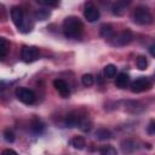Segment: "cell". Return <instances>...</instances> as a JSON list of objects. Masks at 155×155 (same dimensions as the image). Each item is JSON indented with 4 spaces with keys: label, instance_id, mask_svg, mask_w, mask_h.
I'll list each match as a JSON object with an SVG mask.
<instances>
[{
    "label": "cell",
    "instance_id": "9",
    "mask_svg": "<svg viewBox=\"0 0 155 155\" xmlns=\"http://www.w3.org/2000/svg\"><path fill=\"white\" fill-rule=\"evenodd\" d=\"M53 86H54V88L58 91V93H59L62 97L67 98V97L70 96L69 85H68L63 79H56V80L53 81Z\"/></svg>",
    "mask_w": 155,
    "mask_h": 155
},
{
    "label": "cell",
    "instance_id": "29",
    "mask_svg": "<svg viewBox=\"0 0 155 155\" xmlns=\"http://www.w3.org/2000/svg\"><path fill=\"white\" fill-rule=\"evenodd\" d=\"M149 52H150V54H151L153 57H155V44L150 46V48H149Z\"/></svg>",
    "mask_w": 155,
    "mask_h": 155
},
{
    "label": "cell",
    "instance_id": "1",
    "mask_svg": "<svg viewBox=\"0 0 155 155\" xmlns=\"http://www.w3.org/2000/svg\"><path fill=\"white\" fill-rule=\"evenodd\" d=\"M82 31H84V24L78 17L69 16L64 19L63 33L68 39H78L81 36Z\"/></svg>",
    "mask_w": 155,
    "mask_h": 155
},
{
    "label": "cell",
    "instance_id": "15",
    "mask_svg": "<svg viewBox=\"0 0 155 155\" xmlns=\"http://www.w3.org/2000/svg\"><path fill=\"white\" fill-rule=\"evenodd\" d=\"M30 128H31V132H33V133H35V134H41V133L44 132V130H45V125H44L39 119L34 117L33 121H31Z\"/></svg>",
    "mask_w": 155,
    "mask_h": 155
},
{
    "label": "cell",
    "instance_id": "21",
    "mask_svg": "<svg viewBox=\"0 0 155 155\" xmlns=\"http://www.w3.org/2000/svg\"><path fill=\"white\" fill-rule=\"evenodd\" d=\"M8 42L6 41L5 38H0V57L1 58H5L6 54H7V51H8Z\"/></svg>",
    "mask_w": 155,
    "mask_h": 155
},
{
    "label": "cell",
    "instance_id": "20",
    "mask_svg": "<svg viewBox=\"0 0 155 155\" xmlns=\"http://www.w3.org/2000/svg\"><path fill=\"white\" fill-rule=\"evenodd\" d=\"M91 126H92L91 120L88 119V116L84 115V116H82V119H81V122H80V125H79V128H80V130H82L84 132H87V131H90V130H91Z\"/></svg>",
    "mask_w": 155,
    "mask_h": 155
},
{
    "label": "cell",
    "instance_id": "22",
    "mask_svg": "<svg viewBox=\"0 0 155 155\" xmlns=\"http://www.w3.org/2000/svg\"><path fill=\"white\" fill-rule=\"evenodd\" d=\"M99 154L101 155H117V151L111 145H105L99 149Z\"/></svg>",
    "mask_w": 155,
    "mask_h": 155
},
{
    "label": "cell",
    "instance_id": "19",
    "mask_svg": "<svg viewBox=\"0 0 155 155\" xmlns=\"http://www.w3.org/2000/svg\"><path fill=\"white\" fill-rule=\"evenodd\" d=\"M116 71H117V68L114 65V64H108L104 67V76L108 78V79H113L115 75H116Z\"/></svg>",
    "mask_w": 155,
    "mask_h": 155
},
{
    "label": "cell",
    "instance_id": "18",
    "mask_svg": "<svg viewBox=\"0 0 155 155\" xmlns=\"http://www.w3.org/2000/svg\"><path fill=\"white\" fill-rule=\"evenodd\" d=\"M94 134H96V138L99 140H107L111 138V132L107 128H98Z\"/></svg>",
    "mask_w": 155,
    "mask_h": 155
},
{
    "label": "cell",
    "instance_id": "3",
    "mask_svg": "<svg viewBox=\"0 0 155 155\" xmlns=\"http://www.w3.org/2000/svg\"><path fill=\"white\" fill-rule=\"evenodd\" d=\"M133 39V34L131 33V30L126 29V30H122L120 33H116L113 39L109 40V42L113 45V46H116V47H121V46H126L128 45Z\"/></svg>",
    "mask_w": 155,
    "mask_h": 155
},
{
    "label": "cell",
    "instance_id": "17",
    "mask_svg": "<svg viewBox=\"0 0 155 155\" xmlns=\"http://www.w3.org/2000/svg\"><path fill=\"white\" fill-rule=\"evenodd\" d=\"M50 15H51V12L47 8H40L34 12V18L36 21H46L50 17Z\"/></svg>",
    "mask_w": 155,
    "mask_h": 155
},
{
    "label": "cell",
    "instance_id": "13",
    "mask_svg": "<svg viewBox=\"0 0 155 155\" xmlns=\"http://www.w3.org/2000/svg\"><path fill=\"white\" fill-rule=\"evenodd\" d=\"M114 35H115V31H114V28L111 24H103L101 27V36L102 38L110 40V39H113Z\"/></svg>",
    "mask_w": 155,
    "mask_h": 155
},
{
    "label": "cell",
    "instance_id": "23",
    "mask_svg": "<svg viewBox=\"0 0 155 155\" xmlns=\"http://www.w3.org/2000/svg\"><path fill=\"white\" fill-rule=\"evenodd\" d=\"M136 64H137V68L139 70H145L147 67H148V61L144 56H138L137 61H136Z\"/></svg>",
    "mask_w": 155,
    "mask_h": 155
},
{
    "label": "cell",
    "instance_id": "25",
    "mask_svg": "<svg viewBox=\"0 0 155 155\" xmlns=\"http://www.w3.org/2000/svg\"><path fill=\"white\" fill-rule=\"evenodd\" d=\"M4 138L7 143H13L15 142V133L10 128H7L4 131Z\"/></svg>",
    "mask_w": 155,
    "mask_h": 155
},
{
    "label": "cell",
    "instance_id": "6",
    "mask_svg": "<svg viewBox=\"0 0 155 155\" xmlns=\"http://www.w3.org/2000/svg\"><path fill=\"white\" fill-rule=\"evenodd\" d=\"M39 48L35 46H23L21 50V58L24 62H33L39 57Z\"/></svg>",
    "mask_w": 155,
    "mask_h": 155
},
{
    "label": "cell",
    "instance_id": "28",
    "mask_svg": "<svg viewBox=\"0 0 155 155\" xmlns=\"http://www.w3.org/2000/svg\"><path fill=\"white\" fill-rule=\"evenodd\" d=\"M1 155H18L15 150H12V149H5L2 153H1Z\"/></svg>",
    "mask_w": 155,
    "mask_h": 155
},
{
    "label": "cell",
    "instance_id": "12",
    "mask_svg": "<svg viewBox=\"0 0 155 155\" xmlns=\"http://www.w3.org/2000/svg\"><path fill=\"white\" fill-rule=\"evenodd\" d=\"M128 4H130V1H127V2H126V1H116V2L113 5V7H111L113 13L116 15V16H121V15H124Z\"/></svg>",
    "mask_w": 155,
    "mask_h": 155
},
{
    "label": "cell",
    "instance_id": "5",
    "mask_svg": "<svg viewBox=\"0 0 155 155\" xmlns=\"http://www.w3.org/2000/svg\"><path fill=\"white\" fill-rule=\"evenodd\" d=\"M150 87H151V81L144 76H140V78L136 79L133 82H131V91L133 93H139V92L147 91Z\"/></svg>",
    "mask_w": 155,
    "mask_h": 155
},
{
    "label": "cell",
    "instance_id": "10",
    "mask_svg": "<svg viewBox=\"0 0 155 155\" xmlns=\"http://www.w3.org/2000/svg\"><path fill=\"white\" fill-rule=\"evenodd\" d=\"M82 116H84V115H80V114L76 113V111H73V113L68 114V115L65 116V120H64L65 126H67V127H79Z\"/></svg>",
    "mask_w": 155,
    "mask_h": 155
},
{
    "label": "cell",
    "instance_id": "8",
    "mask_svg": "<svg viewBox=\"0 0 155 155\" xmlns=\"http://www.w3.org/2000/svg\"><path fill=\"white\" fill-rule=\"evenodd\" d=\"M11 19H12V22L15 23V25H16L18 29L23 25L25 18H24V12H23L22 7H19V6H13V7L11 8Z\"/></svg>",
    "mask_w": 155,
    "mask_h": 155
},
{
    "label": "cell",
    "instance_id": "11",
    "mask_svg": "<svg viewBox=\"0 0 155 155\" xmlns=\"http://www.w3.org/2000/svg\"><path fill=\"white\" fill-rule=\"evenodd\" d=\"M128 84H130V76H128V74L120 73L116 76V81H115L116 87H119V88H126L128 86Z\"/></svg>",
    "mask_w": 155,
    "mask_h": 155
},
{
    "label": "cell",
    "instance_id": "24",
    "mask_svg": "<svg viewBox=\"0 0 155 155\" xmlns=\"http://www.w3.org/2000/svg\"><path fill=\"white\" fill-rule=\"evenodd\" d=\"M81 82H82V85H84L85 87H90V86L93 85L94 78H93L91 74H85V75H82V78H81Z\"/></svg>",
    "mask_w": 155,
    "mask_h": 155
},
{
    "label": "cell",
    "instance_id": "16",
    "mask_svg": "<svg viewBox=\"0 0 155 155\" xmlns=\"http://www.w3.org/2000/svg\"><path fill=\"white\" fill-rule=\"evenodd\" d=\"M70 145H71L74 149L81 150V149L85 148V145H86V140H85L84 137H81V136H76V137H74V138L70 140Z\"/></svg>",
    "mask_w": 155,
    "mask_h": 155
},
{
    "label": "cell",
    "instance_id": "14",
    "mask_svg": "<svg viewBox=\"0 0 155 155\" xmlns=\"http://www.w3.org/2000/svg\"><path fill=\"white\" fill-rule=\"evenodd\" d=\"M121 149H122V151L125 154H130V153H132V151H134L137 149V144L132 139H126V140H124L121 143Z\"/></svg>",
    "mask_w": 155,
    "mask_h": 155
},
{
    "label": "cell",
    "instance_id": "7",
    "mask_svg": "<svg viewBox=\"0 0 155 155\" xmlns=\"http://www.w3.org/2000/svg\"><path fill=\"white\" fill-rule=\"evenodd\" d=\"M84 16L87 19V22H96L99 18V10L92 2H87L85 5Z\"/></svg>",
    "mask_w": 155,
    "mask_h": 155
},
{
    "label": "cell",
    "instance_id": "26",
    "mask_svg": "<svg viewBox=\"0 0 155 155\" xmlns=\"http://www.w3.org/2000/svg\"><path fill=\"white\" fill-rule=\"evenodd\" d=\"M148 134H155V120H150V122L147 126Z\"/></svg>",
    "mask_w": 155,
    "mask_h": 155
},
{
    "label": "cell",
    "instance_id": "4",
    "mask_svg": "<svg viewBox=\"0 0 155 155\" xmlns=\"http://www.w3.org/2000/svg\"><path fill=\"white\" fill-rule=\"evenodd\" d=\"M17 99L24 104H33L35 102V93L25 87H18L15 92Z\"/></svg>",
    "mask_w": 155,
    "mask_h": 155
},
{
    "label": "cell",
    "instance_id": "2",
    "mask_svg": "<svg viewBox=\"0 0 155 155\" xmlns=\"http://www.w3.org/2000/svg\"><path fill=\"white\" fill-rule=\"evenodd\" d=\"M133 21L140 25H148L153 23V15L145 6H137L133 11Z\"/></svg>",
    "mask_w": 155,
    "mask_h": 155
},
{
    "label": "cell",
    "instance_id": "27",
    "mask_svg": "<svg viewBox=\"0 0 155 155\" xmlns=\"http://www.w3.org/2000/svg\"><path fill=\"white\" fill-rule=\"evenodd\" d=\"M36 2L39 5H44V6H57L58 5L57 1H40V0H38Z\"/></svg>",
    "mask_w": 155,
    "mask_h": 155
}]
</instances>
